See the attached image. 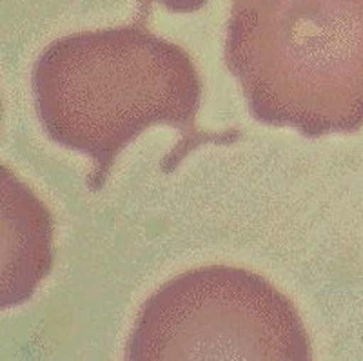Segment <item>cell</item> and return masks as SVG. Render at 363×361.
<instances>
[{"instance_id": "6da1fadb", "label": "cell", "mask_w": 363, "mask_h": 361, "mask_svg": "<svg viewBox=\"0 0 363 361\" xmlns=\"http://www.w3.org/2000/svg\"><path fill=\"white\" fill-rule=\"evenodd\" d=\"M31 82L48 136L96 164L87 180L93 193L118 152L151 126L184 135V156L213 140L196 129L202 84L189 55L138 29L55 42L38 57Z\"/></svg>"}, {"instance_id": "7a4b0ae2", "label": "cell", "mask_w": 363, "mask_h": 361, "mask_svg": "<svg viewBox=\"0 0 363 361\" xmlns=\"http://www.w3.org/2000/svg\"><path fill=\"white\" fill-rule=\"evenodd\" d=\"M125 357L311 360L296 307L260 274L211 265L162 285L136 318Z\"/></svg>"}, {"instance_id": "3957f363", "label": "cell", "mask_w": 363, "mask_h": 361, "mask_svg": "<svg viewBox=\"0 0 363 361\" xmlns=\"http://www.w3.org/2000/svg\"><path fill=\"white\" fill-rule=\"evenodd\" d=\"M271 48L227 58L252 118L306 136L363 126V0H318Z\"/></svg>"}, {"instance_id": "277c9868", "label": "cell", "mask_w": 363, "mask_h": 361, "mask_svg": "<svg viewBox=\"0 0 363 361\" xmlns=\"http://www.w3.org/2000/svg\"><path fill=\"white\" fill-rule=\"evenodd\" d=\"M0 307L28 301L53 267V218L48 207L2 165Z\"/></svg>"}]
</instances>
